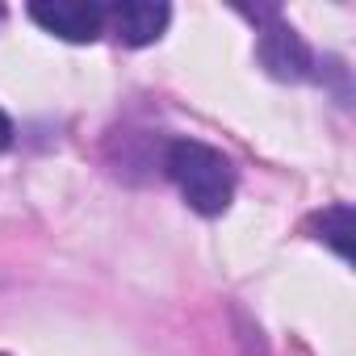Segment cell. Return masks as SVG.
<instances>
[{
	"mask_svg": "<svg viewBox=\"0 0 356 356\" xmlns=\"http://www.w3.org/2000/svg\"><path fill=\"white\" fill-rule=\"evenodd\" d=\"M243 13H248V9H243ZM248 17L260 22L256 59L264 63L268 76L289 80V84H298V80H318V59H314V51L302 42V34H298L289 22H281L277 9H256V13H248Z\"/></svg>",
	"mask_w": 356,
	"mask_h": 356,
	"instance_id": "7a4b0ae2",
	"label": "cell"
},
{
	"mask_svg": "<svg viewBox=\"0 0 356 356\" xmlns=\"http://www.w3.org/2000/svg\"><path fill=\"white\" fill-rule=\"evenodd\" d=\"M30 17L63 42H97L105 34V5L97 0H34Z\"/></svg>",
	"mask_w": 356,
	"mask_h": 356,
	"instance_id": "3957f363",
	"label": "cell"
},
{
	"mask_svg": "<svg viewBox=\"0 0 356 356\" xmlns=\"http://www.w3.org/2000/svg\"><path fill=\"white\" fill-rule=\"evenodd\" d=\"M172 22V9L159 0H118L105 5V30L122 47H151Z\"/></svg>",
	"mask_w": 356,
	"mask_h": 356,
	"instance_id": "277c9868",
	"label": "cell"
},
{
	"mask_svg": "<svg viewBox=\"0 0 356 356\" xmlns=\"http://www.w3.org/2000/svg\"><path fill=\"white\" fill-rule=\"evenodd\" d=\"M163 172L181 189L189 210H197L202 218L227 214V206L235 197V168L218 147H210L202 138H172L163 151Z\"/></svg>",
	"mask_w": 356,
	"mask_h": 356,
	"instance_id": "6da1fadb",
	"label": "cell"
},
{
	"mask_svg": "<svg viewBox=\"0 0 356 356\" xmlns=\"http://www.w3.org/2000/svg\"><path fill=\"white\" fill-rule=\"evenodd\" d=\"M310 231H314V239L331 243V248L339 252V260H352L356 214H352V206H348V202H335V206H327L323 214H314V218H310Z\"/></svg>",
	"mask_w": 356,
	"mask_h": 356,
	"instance_id": "5b68a950",
	"label": "cell"
},
{
	"mask_svg": "<svg viewBox=\"0 0 356 356\" xmlns=\"http://www.w3.org/2000/svg\"><path fill=\"white\" fill-rule=\"evenodd\" d=\"M13 134H17V130H13V122H9V113H5V109H0V151H9V147H13Z\"/></svg>",
	"mask_w": 356,
	"mask_h": 356,
	"instance_id": "8992f818",
	"label": "cell"
}]
</instances>
